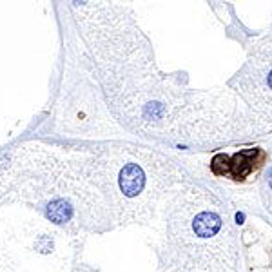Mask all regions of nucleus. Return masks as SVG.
Returning <instances> with one entry per match:
<instances>
[{
    "mask_svg": "<svg viewBox=\"0 0 272 272\" xmlns=\"http://www.w3.org/2000/svg\"><path fill=\"white\" fill-rule=\"evenodd\" d=\"M87 65L111 114L125 132L181 145L201 91L180 75L160 71L149 38L129 8L114 2H73Z\"/></svg>",
    "mask_w": 272,
    "mask_h": 272,
    "instance_id": "f257e3e1",
    "label": "nucleus"
},
{
    "mask_svg": "<svg viewBox=\"0 0 272 272\" xmlns=\"http://www.w3.org/2000/svg\"><path fill=\"white\" fill-rule=\"evenodd\" d=\"M35 209L71 238L113 229L111 211L96 185L93 151L24 144L0 156V205Z\"/></svg>",
    "mask_w": 272,
    "mask_h": 272,
    "instance_id": "f03ea898",
    "label": "nucleus"
},
{
    "mask_svg": "<svg viewBox=\"0 0 272 272\" xmlns=\"http://www.w3.org/2000/svg\"><path fill=\"white\" fill-rule=\"evenodd\" d=\"M156 229L160 263L167 270L240 272V247L229 207L192 178L167 196Z\"/></svg>",
    "mask_w": 272,
    "mask_h": 272,
    "instance_id": "7ed1b4c3",
    "label": "nucleus"
},
{
    "mask_svg": "<svg viewBox=\"0 0 272 272\" xmlns=\"http://www.w3.org/2000/svg\"><path fill=\"white\" fill-rule=\"evenodd\" d=\"M93 169L114 227H158L167 196L190 180L167 154L134 144H109L93 151Z\"/></svg>",
    "mask_w": 272,
    "mask_h": 272,
    "instance_id": "20e7f679",
    "label": "nucleus"
},
{
    "mask_svg": "<svg viewBox=\"0 0 272 272\" xmlns=\"http://www.w3.org/2000/svg\"><path fill=\"white\" fill-rule=\"evenodd\" d=\"M91 71H80L69 82L60 104V131L71 136H111L125 132L114 120L104 93Z\"/></svg>",
    "mask_w": 272,
    "mask_h": 272,
    "instance_id": "39448f33",
    "label": "nucleus"
},
{
    "mask_svg": "<svg viewBox=\"0 0 272 272\" xmlns=\"http://www.w3.org/2000/svg\"><path fill=\"white\" fill-rule=\"evenodd\" d=\"M227 87L249 109L259 136L272 132V27L250 44L247 60Z\"/></svg>",
    "mask_w": 272,
    "mask_h": 272,
    "instance_id": "423d86ee",
    "label": "nucleus"
},
{
    "mask_svg": "<svg viewBox=\"0 0 272 272\" xmlns=\"http://www.w3.org/2000/svg\"><path fill=\"white\" fill-rule=\"evenodd\" d=\"M268 149L256 145L249 149L236 151L232 154L216 153L209 163V169L216 178H225L234 183H245L254 176H261L268 163Z\"/></svg>",
    "mask_w": 272,
    "mask_h": 272,
    "instance_id": "0eeeda50",
    "label": "nucleus"
},
{
    "mask_svg": "<svg viewBox=\"0 0 272 272\" xmlns=\"http://www.w3.org/2000/svg\"><path fill=\"white\" fill-rule=\"evenodd\" d=\"M268 154H270V158H268L267 167H265V171L261 172V176L258 180V194L265 213L272 218V138L270 144H268Z\"/></svg>",
    "mask_w": 272,
    "mask_h": 272,
    "instance_id": "6e6552de",
    "label": "nucleus"
}]
</instances>
